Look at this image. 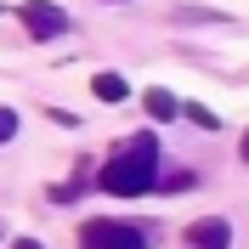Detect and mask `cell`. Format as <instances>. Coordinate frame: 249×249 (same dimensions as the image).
I'll list each match as a JSON object with an SVG mask.
<instances>
[{
  "instance_id": "obj_1",
  "label": "cell",
  "mask_w": 249,
  "mask_h": 249,
  "mask_svg": "<svg viewBox=\"0 0 249 249\" xmlns=\"http://www.w3.org/2000/svg\"><path fill=\"white\" fill-rule=\"evenodd\" d=\"M96 187L113 193V198H142V193H153L159 187V136L153 130H136V136L102 164Z\"/></svg>"
},
{
  "instance_id": "obj_2",
  "label": "cell",
  "mask_w": 249,
  "mask_h": 249,
  "mask_svg": "<svg viewBox=\"0 0 249 249\" xmlns=\"http://www.w3.org/2000/svg\"><path fill=\"white\" fill-rule=\"evenodd\" d=\"M79 249H147V238L130 221H85L79 227Z\"/></svg>"
},
{
  "instance_id": "obj_3",
  "label": "cell",
  "mask_w": 249,
  "mask_h": 249,
  "mask_svg": "<svg viewBox=\"0 0 249 249\" xmlns=\"http://www.w3.org/2000/svg\"><path fill=\"white\" fill-rule=\"evenodd\" d=\"M17 17H23V29H29L34 40H62V34H68V12L51 6V0H29Z\"/></svg>"
},
{
  "instance_id": "obj_4",
  "label": "cell",
  "mask_w": 249,
  "mask_h": 249,
  "mask_svg": "<svg viewBox=\"0 0 249 249\" xmlns=\"http://www.w3.org/2000/svg\"><path fill=\"white\" fill-rule=\"evenodd\" d=\"M187 244L193 249H232V221H221V215H204L187 227Z\"/></svg>"
},
{
  "instance_id": "obj_5",
  "label": "cell",
  "mask_w": 249,
  "mask_h": 249,
  "mask_svg": "<svg viewBox=\"0 0 249 249\" xmlns=\"http://www.w3.org/2000/svg\"><path fill=\"white\" fill-rule=\"evenodd\" d=\"M91 91H96V102H124V96H130V79L113 74V68H102V74L91 79Z\"/></svg>"
},
{
  "instance_id": "obj_6",
  "label": "cell",
  "mask_w": 249,
  "mask_h": 249,
  "mask_svg": "<svg viewBox=\"0 0 249 249\" xmlns=\"http://www.w3.org/2000/svg\"><path fill=\"white\" fill-rule=\"evenodd\" d=\"M142 102H147V113H153L159 124H164V119H176V113H181V102H176L170 91H147V96H142Z\"/></svg>"
},
{
  "instance_id": "obj_7",
  "label": "cell",
  "mask_w": 249,
  "mask_h": 249,
  "mask_svg": "<svg viewBox=\"0 0 249 249\" xmlns=\"http://www.w3.org/2000/svg\"><path fill=\"white\" fill-rule=\"evenodd\" d=\"M159 187H170V193H187V187H198V176H193V170H170V176H164V170H159Z\"/></svg>"
},
{
  "instance_id": "obj_8",
  "label": "cell",
  "mask_w": 249,
  "mask_h": 249,
  "mask_svg": "<svg viewBox=\"0 0 249 249\" xmlns=\"http://www.w3.org/2000/svg\"><path fill=\"white\" fill-rule=\"evenodd\" d=\"M181 113H187L193 124H204V130H215V113H210V108H198V102H193V108H181Z\"/></svg>"
},
{
  "instance_id": "obj_9",
  "label": "cell",
  "mask_w": 249,
  "mask_h": 249,
  "mask_svg": "<svg viewBox=\"0 0 249 249\" xmlns=\"http://www.w3.org/2000/svg\"><path fill=\"white\" fill-rule=\"evenodd\" d=\"M12 136H17V113L0 108V142H12Z\"/></svg>"
},
{
  "instance_id": "obj_10",
  "label": "cell",
  "mask_w": 249,
  "mask_h": 249,
  "mask_svg": "<svg viewBox=\"0 0 249 249\" xmlns=\"http://www.w3.org/2000/svg\"><path fill=\"white\" fill-rule=\"evenodd\" d=\"M238 153H244V164H249V130H244V142H238Z\"/></svg>"
},
{
  "instance_id": "obj_11",
  "label": "cell",
  "mask_w": 249,
  "mask_h": 249,
  "mask_svg": "<svg viewBox=\"0 0 249 249\" xmlns=\"http://www.w3.org/2000/svg\"><path fill=\"white\" fill-rule=\"evenodd\" d=\"M17 249H40V244H34V238H17Z\"/></svg>"
}]
</instances>
